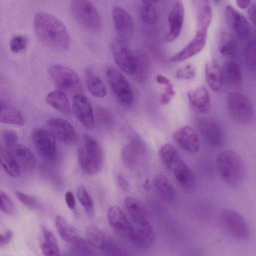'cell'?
Wrapping results in <instances>:
<instances>
[{
  "instance_id": "cell-1",
  "label": "cell",
  "mask_w": 256,
  "mask_h": 256,
  "mask_svg": "<svg viewBox=\"0 0 256 256\" xmlns=\"http://www.w3.org/2000/svg\"><path fill=\"white\" fill-rule=\"evenodd\" d=\"M36 34L45 46L59 51H66L70 46V38L66 28L58 18L51 14L38 12L34 20Z\"/></svg>"
},
{
  "instance_id": "cell-2",
  "label": "cell",
  "mask_w": 256,
  "mask_h": 256,
  "mask_svg": "<svg viewBox=\"0 0 256 256\" xmlns=\"http://www.w3.org/2000/svg\"><path fill=\"white\" fill-rule=\"evenodd\" d=\"M216 165L220 174L227 184L235 186L241 182L245 174L244 161L234 150L221 152L217 156Z\"/></svg>"
},
{
  "instance_id": "cell-3",
  "label": "cell",
  "mask_w": 256,
  "mask_h": 256,
  "mask_svg": "<svg viewBox=\"0 0 256 256\" xmlns=\"http://www.w3.org/2000/svg\"><path fill=\"white\" fill-rule=\"evenodd\" d=\"M84 146L77 149V156L82 170L89 175L97 174L100 170L103 154L98 142L88 134L83 136Z\"/></svg>"
},
{
  "instance_id": "cell-4",
  "label": "cell",
  "mask_w": 256,
  "mask_h": 256,
  "mask_svg": "<svg viewBox=\"0 0 256 256\" xmlns=\"http://www.w3.org/2000/svg\"><path fill=\"white\" fill-rule=\"evenodd\" d=\"M71 7L75 19L82 27L92 32L100 30L102 26L101 18L91 2L74 0L72 2Z\"/></svg>"
},
{
  "instance_id": "cell-5",
  "label": "cell",
  "mask_w": 256,
  "mask_h": 256,
  "mask_svg": "<svg viewBox=\"0 0 256 256\" xmlns=\"http://www.w3.org/2000/svg\"><path fill=\"white\" fill-rule=\"evenodd\" d=\"M228 112L234 120L242 124L251 122L254 118V109L251 102L242 94H229L226 97Z\"/></svg>"
},
{
  "instance_id": "cell-6",
  "label": "cell",
  "mask_w": 256,
  "mask_h": 256,
  "mask_svg": "<svg viewBox=\"0 0 256 256\" xmlns=\"http://www.w3.org/2000/svg\"><path fill=\"white\" fill-rule=\"evenodd\" d=\"M220 220L224 230L234 238L245 240L249 238L248 224L238 212L230 209L224 210L220 214Z\"/></svg>"
},
{
  "instance_id": "cell-7",
  "label": "cell",
  "mask_w": 256,
  "mask_h": 256,
  "mask_svg": "<svg viewBox=\"0 0 256 256\" xmlns=\"http://www.w3.org/2000/svg\"><path fill=\"white\" fill-rule=\"evenodd\" d=\"M48 72L54 84L63 92H74L81 88L78 75L70 68L55 64L49 68Z\"/></svg>"
},
{
  "instance_id": "cell-8",
  "label": "cell",
  "mask_w": 256,
  "mask_h": 256,
  "mask_svg": "<svg viewBox=\"0 0 256 256\" xmlns=\"http://www.w3.org/2000/svg\"><path fill=\"white\" fill-rule=\"evenodd\" d=\"M110 50L116 63L122 71L128 75L135 73V55L126 42L120 38H114L110 44Z\"/></svg>"
},
{
  "instance_id": "cell-9",
  "label": "cell",
  "mask_w": 256,
  "mask_h": 256,
  "mask_svg": "<svg viewBox=\"0 0 256 256\" xmlns=\"http://www.w3.org/2000/svg\"><path fill=\"white\" fill-rule=\"evenodd\" d=\"M32 138L38 154L44 160L53 161L56 156V138L49 130L36 128L32 132Z\"/></svg>"
},
{
  "instance_id": "cell-10",
  "label": "cell",
  "mask_w": 256,
  "mask_h": 256,
  "mask_svg": "<svg viewBox=\"0 0 256 256\" xmlns=\"http://www.w3.org/2000/svg\"><path fill=\"white\" fill-rule=\"evenodd\" d=\"M110 86L119 100L126 105L134 102V94L124 76L116 68H108L106 72Z\"/></svg>"
},
{
  "instance_id": "cell-11",
  "label": "cell",
  "mask_w": 256,
  "mask_h": 256,
  "mask_svg": "<svg viewBox=\"0 0 256 256\" xmlns=\"http://www.w3.org/2000/svg\"><path fill=\"white\" fill-rule=\"evenodd\" d=\"M197 127L202 138L210 146L215 148L222 146L224 133L218 122L211 118H201L197 122Z\"/></svg>"
},
{
  "instance_id": "cell-12",
  "label": "cell",
  "mask_w": 256,
  "mask_h": 256,
  "mask_svg": "<svg viewBox=\"0 0 256 256\" xmlns=\"http://www.w3.org/2000/svg\"><path fill=\"white\" fill-rule=\"evenodd\" d=\"M49 130L56 139L65 144L76 142L78 137L72 125L68 120L58 118H51L46 122Z\"/></svg>"
},
{
  "instance_id": "cell-13",
  "label": "cell",
  "mask_w": 256,
  "mask_h": 256,
  "mask_svg": "<svg viewBox=\"0 0 256 256\" xmlns=\"http://www.w3.org/2000/svg\"><path fill=\"white\" fill-rule=\"evenodd\" d=\"M112 15L115 30L120 39L124 42L130 40L134 34V22L131 15L119 6L114 7Z\"/></svg>"
},
{
  "instance_id": "cell-14",
  "label": "cell",
  "mask_w": 256,
  "mask_h": 256,
  "mask_svg": "<svg viewBox=\"0 0 256 256\" xmlns=\"http://www.w3.org/2000/svg\"><path fill=\"white\" fill-rule=\"evenodd\" d=\"M72 108L76 118L86 129L94 127V118L92 108L89 100L85 96L76 94L72 98Z\"/></svg>"
},
{
  "instance_id": "cell-15",
  "label": "cell",
  "mask_w": 256,
  "mask_h": 256,
  "mask_svg": "<svg viewBox=\"0 0 256 256\" xmlns=\"http://www.w3.org/2000/svg\"><path fill=\"white\" fill-rule=\"evenodd\" d=\"M226 21L230 30L240 39L246 38L250 32V26L245 17L234 8L227 5L225 8Z\"/></svg>"
},
{
  "instance_id": "cell-16",
  "label": "cell",
  "mask_w": 256,
  "mask_h": 256,
  "mask_svg": "<svg viewBox=\"0 0 256 256\" xmlns=\"http://www.w3.org/2000/svg\"><path fill=\"white\" fill-rule=\"evenodd\" d=\"M172 137L182 148L189 153L195 154L200 149L199 137L190 126L186 125L180 128L174 133Z\"/></svg>"
},
{
  "instance_id": "cell-17",
  "label": "cell",
  "mask_w": 256,
  "mask_h": 256,
  "mask_svg": "<svg viewBox=\"0 0 256 256\" xmlns=\"http://www.w3.org/2000/svg\"><path fill=\"white\" fill-rule=\"evenodd\" d=\"M207 38V32L196 30V34L191 41L180 51L170 58L172 62H181L190 58L200 52L204 47Z\"/></svg>"
},
{
  "instance_id": "cell-18",
  "label": "cell",
  "mask_w": 256,
  "mask_h": 256,
  "mask_svg": "<svg viewBox=\"0 0 256 256\" xmlns=\"http://www.w3.org/2000/svg\"><path fill=\"white\" fill-rule=\"evenodd\" d=\"M184 12L182 2L176 1L168 16L169 30L164 38L166 42H172L179 36L184 21Z\"/></svg>"
},
{
  "instance_id": "cell-19",
  "label": "cell",
  "mask_w": 256,
  "mask_h": 256,
  "mask_svg": "<svg viewBox=\"0 0 256 256\" xmlns=\"http://www.w3.org/2000/svg\"><path fill=\"white\" fill-rule=\"evenodd\" d=\"M108 220L114 230L128 239L132 228L131 223L119 207L112 206L108 208Z\"/></svg>"
},
{
  "instance_id": "cell-20",
  "label": "cell",
  "mask_w": 256,
  "mask_h": 256,
  "mask_svg": "<svg viewBox=\"0 0 256 256\" xmlns=\"http://www.w3.org/2000/svg\"><path fill=\"white\" fill-rule=\"evenodd\" d=\"M124 206L132 224L144 225L150 222L146 210L140 200L132 196H127L124 200Z\"/></svg>"
},
{
  "instance_id": "cell-21",
  "label": "cell",
  "mask_w": 256,
  "mask_h": 256,
  "mask_svg": "<svg viewBox=\"0 0 256 256\" xmlns=\"http://www.w3.org/2000/svg\"><path fill=\"white\" fill-rule=\"evenodd\" d=\"M0 122L20 126L25 124V119L20 111L2 96H0Z\"/></svg>"
},
{
  "instance_id": "cell-22",
  "label": "cell",
  "mask_w": 256,
  "mask_h": 256,
  "mask_svg": "<svg viewBox=\"0 0 256 256\" xmlns=\"http://www.w3.org/2000/svg\"><path fill=\"white\" fill-rule=\"evenodd\" d=\"M6 148L17 164L26 170H32L35 166L34 157L30 150L26 146L15 144Z\"/></svg>"
},
{
  "instance_id": "cell-23",
  "label": "cell",
  "mask_w": 256,
  "mask_h": 256,
  "mask_svg": "<svg viewBox=\"0 0 256 256\" xmlns=\"http://www.w3.org/2000/svg\"><path fill=\"white\" fill-rule=\"evenodd\" d=\"M187 97L190 106L196 110L204 113L210 106V98L207 90L203 86L192 89L187 92Z\"/></svg>"
},
{
  "instance_id": "cell-24",
  "label": "cell",
  "mask_w": 256,
  "mask_h": 256,
  "mask_svg": "<svg viewBox=\"0 0 256 256\" xmlns=\"http://www.w3.org/2000/svg\"><path fill=\"white\" fill-rule=\"evenodd\" d=\"M178 182L186 190H192L196 186L194 174L186 164L180 160L172 168Z\"/></svg>"
},
{
  "instance_id": "cell-25",
  "label": "cell",
  "mask_w": 256,
  "mask_h": 256,
  "mask_svg": "<svg viewBox=\"0 0 256 256\" xmlns=\"http://www.w3.org/2000/svg\"><path fill=\"white\" fill-rule=\"evenodd\" d=\"M205 76L208 85L211 90L216 92L220 88L223 78L219 64L216 60H212L206 64Z\"/></svg>"
},
{
  "instance_id": "cell-26",
  "label": "cell",
  "mask_w": 256,
  "mask_h": 256,
  "mask_svg": "<svg viewBox=\"0 0 256 256\" xmlns=\"http://www.w3.org/2000/svg\"><path fill=\"white\" fill-rule=\"evenodd\" d=\"M42 232L40 246L44 256H60L58 242L52 232L45 226L42 227Z\"/></svg>"
},
{
  "instance_id": "cell-27",
  "label": "cell",
  "mask_w": 256,
  "mask_h": 256,
  "mask_svg": "<svg viewBox=\"0 0 256 256\" xmlns=\"http://www.w3.org/2000/svg\"><path fill=\"white\" fill-rule=\"evenodd\" d=\"M46 102L60 112L68 115L70 113V106L68 98L66 94L56 90L49 92L46 96Z\"/></svg>"
},
{
  "instance_id": "cell-28",
  "label": "cell",
  "mask_w": 256,
  "mask_h": 256,
  "mask_svg": "<svg viewBox=\"0 0 256 256\" xmlns=\"http://www.w3.org/2000/svg\"><path fill=\"white\" fill-rule=\"evenodd\" d=\"M153 185L160 197L166 202L171 203L175 198L174 190L168 180L162 174L155 175L152 179Z\"/></svg>"
},
{
  "instance_id": "cell-29",
  "label": "cell",
  "mask_w": 256,
  "mask_h": 256,
  "mask_svg": "<svg viewBox=\"0 0 256 256\" xmlns=\"http://www.w3.org/2000/svg\"><path fill=\"white\" fill-rule=\"evenodd\" d=\"M56 227L60 236L69 243H75L78 240L76 230L66 220L60 216L55 218Z\"/></svg>"
},
{
  "instance_id": "cell-30",
  "label": "cell",
  "mask_w": 256,
  "mask_h": 256,
  "mask_svg": "<svg viewBox=\"0 0 256 256\" xmlns=\"http://www.w3.org/2000/svg\"><path fill=\"white\" fill-rule=\"evenodd\" d=\"M84 77L88 89L93 96L103 98L106 96V87L100 78L93 70L87 69L85 72Z\"/></svg>"
},
{
  "instance_id": "cell-31",
  "label": "cell",
  "mask_w": 256,
  "mask_h": 256,
  "mask_svg": "<svg viewBox=\"0 0 256 256\" xmlns=\"http://www.w3.org/2000/svg\"><path fill=\"white\" fill-rule=\"evenodd\" d=\"M158 154L160 160L168 169H172L181 160L176 149L169 143H166L160 148Z\"/></svg>"
},
{
  "instance_id": "cell-32",
  "label": "cell",
  "mask_w": 256,
  "mask_h": 256,
  "mask_svg": "<svg viewBox=\"0 0 256 256\" xmlns=\"http://www.w3.org/2000/svg\"><path fill=\"white\" fill-rule=\"evenodd\" d=\"M0 164L10 177L18 178L20 176L19 166L8 152L6 147H4L0 144Z\"/></svg>"
},
{
  "instance_id": "cell-33",
  "label": "cell",
  "mask_w": 256,
  "mask_h": 256,
  "mask_svg": "<svg viewBox=\"0 0 256 256\" xmlns=\"http://www.w3.org/2000/svg\"><path fill=\"white\" fill-rule=\"evenodd\" d=\"M236 42L230 34L226 32H221L218 40V50L224 56L232 55L236 50Z\"/></svg>"
},
{
  "instance_id": "cell-34",
  "label": "cell",
  "mask_w": 256,
  "mask_h": 256,
  "mask_svg": "<svg viewBox=\"0 0 256 256\" xmlns=\"http://www.w3.org/2000/svg\"><path fill=\"white\" fill-rule=\"evenodd\" d=\"M222 73V78L231 84H238L241 80L240 68L236 62H228L224 63Z\"/></svg>"
},
{
  "instance_id": "cell-35",
  "label": "cell",
  "mask_w": 256,
  "mask_h": 256,
  "mask_svg": "<svg viewBox=\"0 0 256 256\" xmlns=\"http://www.w3.org/2000/svg\"><path fill=\"white\" fill-rule=\"evenodd\" d=\"M86 235L88 241L91 244L100 249L104 248L110 238L100 230L94 226L88 228Z\"/></svg>"
},
{
  "instance_id": "cell-36",
  "label": "cell",
  "mask_w": 256,
  "mask_h": 256,
  "mask_svg": "<svg viewBox=\"0 0 256 256\" xmlns=\"http://www.w3.org/2000/svg\"><path fill=\"white\" fill-rule=\"evenodd\" d=\"M156 1L142 0L140 14L142 20L146 24L153 25L158 20L157 10L153 2Z\"/></svg>"
},
{
  "instance_id": "cell-37",
  "label": "cell",
  "mask_w": 256,
  "mask_h": 256,
  "mask_svg": "<svg viewBox=\"0 0 256 256\" xmlns=\"http://www.w3.org/2000/svg\"><path fill=\"white\" fill-rule=\"evenodd\" d=\"M156 82L165 86V90L162 94L160 102L163 105L168 104L175 95V91L170 81L164 76L158 74L156 76Z\"/></svg>"
},
{
  "instance_id": "cell-38",
  "label": "cell",
  "mask_w": 256,
  "mask_h": 256,
  "mask_svg": "<svg viewBox=\"0 0 256 256\" xmlns=\"http://www.w3.org/2000/svg\"><path fill=\"white\" fill-rule=\"evenodd\" d=\"M212 16V12L210 6H204L198 14L196 30L207 32L211 22Z\"/></svg>"
},
{
  "instance_id": "cell-39",
  "label": "cell",
  "mask_w": 256,
  "mask_h": 256,
  "mask_svg": "<svg viewBox=\"0 0 256 256\" xmlns=\"http://www.w3.org/2000/svg\"><path fill=\"white\" fill-rule=\"evenodd\" d=\"M77 196L78 200L86 212L90 216H93L94 214V206L93 201L83 186H80L77 190Z\"/></svg>"
},
{
  "instance_id": "cell-40",
  "label": "cell",
  "mask_w": 256,
  "mask_h": 256,
  "mask_svg": "<svg viewBox=\"0 0 256 256\" xmlns=\"http://www.w3.org/2000/svg\"><path fill=\"white\" fill-rule=\"evenodd\" d=\"M244 56L248 68L252 71L256 70V42L254 40L249 41L245 48Z\"/></svg>"
},
{
  "instance_id": "cell-41",
  "label": "cell",
  "mask_w": 256,
  "mask_h": 256,
  "mask_svg": "<svg viewBox=\"0 0 256 256\" xmlns=\"http://www.w3.org/2000/svg\"><path fill=\"white\" fill-rule=\"evenodd\" d=\"M0 210L4 213L12 215L16 212V208L9 196L0 190Z\"/></svg>"
},
{
  "instance_id": "cell-42",
  "label": "cell",
  "mask_w": 256,
  "mask_h": 256,
  "mask_svg": "<svg viewBox=\"0 0 256 256\" xmlns=\"http://www.w3.org/2000/svg\"><path fill=\"white\" fill-rule=\"evenodd\" d=\"M196 69L192 64H186L179 69L176 72V76L178 79L190 80L196 74Z\"/></svg>"
},
{
  "instance_id": "cell-43",
  "label": "cell",
  "mask_w": 256,
  "mask_h": 256,
  "mask_svg": "<svg viewBox=\"0 0 256 256\" xmlns=\"http://www.w3.org/2000/svg\"><path fill=\"white\" fill-rule=\"evenodd\" d=\"M28 44V39L22 36H16L10 40V47L14 53H18L24 50Z\"/></svg>"
},
{
  "instance_id": "cell-44",
  "label": "cell",
  "mask_w": 256,
  "mask_h": 256,
  "mask_svg": "<svg viewBox=\"0 0 256 256\" xmlns=\"http://www.w3.org/2000/svg\"><path fill=\"white\" fill-rule=\"evenodd\" d=\"M136 58V68L135 73L139 80H142L146 76V62L145 56L140 53L134 54Z\"/></svg>"
},
{
  "instance_id": "cell-45",
  "label": "cell",
  "mask_w": 256,
  "mask_h": 256,
  "mask_svg": "<svg viewBox=\"0 0 256 256\" xmlns=\"http://www.w3.org/2000/svg\"><path fill=\"white\" fill-rule=\"evenodd\" d=\"M16 196L18 200L26 207L30 209L36 208L38 204L34 197L18 190L16 192Z\"/></svg>"
},
{
  "instance_id": "cell-46",
  "label": "cell",
  "mask_w": 256,
  "mask_h": 256,
  "mask_svg": "<svg viewBox=\"0 0 256 256\" xmlns=\"http://www.w3.org/2000/svg\"><path fill=\"white\" fill-rule=\"evenodd\" d=\"M2 139L6 146L16 144L18 136L17 134L12 130H6L2 134Z\"/></svg>"
},
{
  "instance_id": "cell-47",
  "label": "cell",
  "mask_w": 256,
  "mask_h": 256,
  "mask_svg": "<svg viewBox=\"0 0 256 256\" xmlns=\"http://www.w3.org/2000/svg\"><path fill=\"white\" fill-rule=\"evenodd\" d=\"M116 178L118 184L124 190H130L131 188L130 184L126 177L122 174H118Z\"/></svg>"
},
{
  "instance_id": "cell-48",
  "label": "cell",
  "mask_w": 256,
  "mask_h": 256,
  "mask_svg": "<svg viewBox=\"0 0 256 256\" xmlns=\"http://www.w3.org/2000/svg\"><path fill=\"white\" fill-rule=\"evenodd\" d=\"M65 200L68 206L72 210L75 208L76 202L74 196L71 192H67L65 194Z\"/></svg>"
},
{
  "instance_id": "cell-49",
  "label": "cell",
  "mask_w": 256,
  "mask_h": 256,
  "mask_svg": "<svg viewBox=\"0 0 256 256\" xmlns=\"http://www.w3.org/2000/svg\"><path fill=\"white\" fill-rule=\"evenodd\" d=\"M12 237V232L10 230H7L5 234H0V246L8 244Z\"/></svg>"
},
{
  "instance_id": "cell-50",
  "label": "cell",
  "mask_w": 256,
  "mask_h": 256,
  "mask_svg": "<svg viewBox=\"0 0 256 256\" xmlns=\"http://www.w3.org/2000/svg\"><path fill=\"white\" fill-rule=\"evenodd\" d=\"M256 4L252 3L248 10V16L254 25L256 24Z\"/></svg>"
},
{
  "instance_id": "cell-51",
  "label": "cell",
  "mask_w": 256,
  "mask_h": 256,
  "mask_svg": "<svg viewBox=\"0 0 256 256\" xmlns=\"http://www.w3.org/2000/svg\"><path fill=\"white\" fill-rule=\"evenodd\" d=\"M249 0H236L238 6L241 9H245L248 8L250 4Z\"/></svg>"
},
{
  "instance_id": "cell-52",
  "label": "cell",
  "mask_w": 256,
  "mask_h": 256,
  "mask_svg": "<svg viewBox=\"0 0 256 256\" xmlns=\"http://www.w3.org/2000/svg\"><path fill=\"white\" fill-rule=\"evenodd\" d=\"M144 188L147 190L150 189V183L149 179L147 178L145 180L144 184Z\"/></svg>"
},
{
  "instance_id": "cell-53",
  "label": "cell",
  "mask_w": 256,
  "mask_h": 256,
  "mask_svg": "<svg viewBox=\"0 0 256 256\" xmlns=\"http://www.w3.org/2000/svg\"><path fill=\"white\" fill-rule=\"evenodd\" d=\"M2 75H1V74H0V80H2Z\"/></svg>"
}]
</instances>
